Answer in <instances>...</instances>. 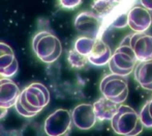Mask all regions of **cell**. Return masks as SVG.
<instances>
[{
    "label": "cell",
    "instance_id": "d4e9b609",
    "mask_svg": "<svg viewBox=\"0 0 152 136\" xmlns=\"http://www.w3.org/2000/svg\"><path fill=\"white\" fill-rule=\"evenodd\" d=\"M148 110H149V114H150L152 118V99L150 101H148Z\"/></svg>",
    "mask_w": 152,
    "mask_h": 136
},
{
    "label": "cell",
    "instance_id": "603a6c76",
    "mask_svg": "<svg viewBox=\"0 0 152 136\" xmlns=\"http://www.w3.org/2000/svg\"><path fill=\"white\" fill-rule=\"evenodd\" d=\"M119 46H129L130 47V35H127L122 40L121 44Z\"/></svg>",
    "mask_w": 152,
    "mask_h": 136
},
{
    "label": "cell",
    "instance_id": "7402d4cb",
    "mask_svg": "<svg viewBox=\"0 0 152 136\" xmlns=\"http://www.w3.org/2000/svg\"><path fill=\"white\" fill-rule=\"evenodd\" d=\"M141 6H143L144 8H146L147 10H152V1L150 0H144V1H141Z\"/></svg>",
    "mask_w": 152,
    "mask_h": 136
},
{
    "label": "cell",
    "instance_id": "e0dca14e",
    "mask_svg": "<svg viewBox=\"0 0 152 136\" xmlns=\"http://www.w3.org/2000/svg\"><path fill=\"white\" fill-rule=\"evenodd\" d=\"M67 60H68V62H69L70 67H72V68H75V69L84 68V67L87 64V62H88L87 57L79 54V53L77 52V51H75L74 49L68 52Z\"/></svg>",
    "mask_w": 152,
    "mask_h": 136
},
{
    "label": "cell",
    "instance_id": "ac0fdd59",
    "mask_svg": "<svg viewBox=\"0 0 152 136\" xmlns=\"http://www.w3.org/2000/svg\"><path fill=\"white\" fill-rule=\"evenodd\" d=\"M139 114V120H141L142 125L144 126V128H152V118L149 114V110H148V102H146V104L142 107L140 113Z\"/></svg>",
    "mask_w": 152,
    "mask_h": 136
},
{
    "label": "cell",
    "instance_id": "5b68a950",
    "mask_svg": "<svg viewBox=\"0 0 152 136\" xmlns=\"http://www.w3.org/2000/svg\"><path fill=\"white\" fill-rule=\"evenodd\" d=\"M139 122V114L128 105H119L116 114L111 120V126L115 133L127 136L132 132Z\"/></svg>",
    "mask_w": 152,
    "mask_h": 136
},
{
    "label": "cell",
    "instance_id": "277c9868",
    "mask_svg": "<svg viewBox=\"0 0 152 136\" xmlns=\"http://www.w3.org/2000/svg\"><path fill=\"white\" fill-rule=\"evenodd\" d=\"M138 60L129 46H119L111 56L109 61L111 74L126 77L132 74Z\"/></svg>",
    "mask_w": 152,
    "mask_h": 136
},
{
    "label": "cell",
    "instance_id": "52a82bcc",
    "mask_svg": "<svg viewBox=\"0 0 152 136\" xmlns=\"http://www.w3.org/2000/svg\"><path fill=\"white\" fill-rule=\"evenodd\" d=\"M72 126L70 112L66 109H57L45 120L44 130L48 136H63Z\"/></svg>",
    "mask_w": 152,
    "mask_h": 136
},
{
    "label": "cell",
    "instance_id": "6da1fadb",
    "mask_svg": "<svg viewBox=\"0 0 152 136\" xmlns=\"http://www.w3.org/2000/svg\"><path fill=\"white\" fill-rule=\"evenodd\" d=\"M50 102L48 88L39 82H34L21 92L15 107L19 114L25 118H33Z\"/></svg>",
    "mask_w": 152,
    "mask_h": 136
},
{
    "label": "cell",
    "instance_id": "ffe728a7",
    "mask_svg": "<svg viewBox=\"0 0 152 136\" xmlns=\"http://www.w3.org/2000/svg\"><path fill=\"white\" fill-rule=\"evenodd\" d=\"M59 4L63 8H67V10H74V8L78 7L82 4L81 0H61L59 1Z\"/></svg>",
    "mask_w": 152,
    "mask_h": 136
},
{
    "label": "cell",
    "instance_id": "4fadbf2b",
    "mask_svg": "<svg viewBox=\"0 0 152 136\" xmlns=\"http://www.w3.org/2000/svg\"><path fill=\"white\" fill-rule=\"evenodd\" d=\"M93 110L96 120H111L116 114L119 105L102 97L93 103Z\"/></svg>",
    "mask_w": 152,
    "mask_h": 136
},
{
    "label": "cell",
    "instance_id": "8fae6325",
    "mask_svg": "<svg viewBox=\"0 0 152 136\" xmlns=\"http://www.w3.org/2000/svg\"><path fill=\"white\" fill-rule=\"evenodd\" d=\"M21 90L12 80L8 78L0 79V107L8 109L15 106Z\"/></svg>",
    "mask_w": 152,
    "mask_h": 136
},
{
    "label": "cell",
    "instance_id": "3957f363",
    "mask_svg": "<svg viewBox=\"0 0 152 136\" xmlns=\"http://www.w3.org/2000/svg\"><path fill=\"white\" fill-rule=\"evenodd\" d=\"M99 89L108 100L121 105L128 96V82L126 77L109 74L102 79Z\"/></svg>",
    "mask_w": 152,
    "mask_h": 136
},
{
    "label": "cell",
    "instance_id": "9a60e30c",
    "mask_svg": "<svg viewBox=\"0 0 152 136\" xmlns=\"http://www.w3.org/2000/svg\"><path fill=\"white\" fill-rule=\"evenodd\" d=\"M94 43H95V40H93V38H86V36H80L75 42L74 50L77 51L79 54L87 57L89 55V53L91 52L92 48H93Z\"/></svg>",
    "mask_w": 152,
    "mask_h": 136
},
{
    "label": "cell",
    "instance_id": "d6986e66",
    "mask_svg": "<svg viewBox=\"0 0 152 136\" xmlns=\"http://www.w3.org/2000/svg\"><path fill=\"white\" fill-rule=\"evenodd\" d=\"M18 69H19V64H18V60L16 59L12 61V64L7 67L5 69H0V76L3 77V78H8L10 77H12L16 75V73L18 72Z\"/></svg>",
    "mask_w": 152,
    "mask_h": 136
},
{
    "label": "cell",
    "instance_id": "9c48e42d",
    "mask_svg": "<svg viewBox=\"0 0 152 136\" xmlns=\"http://www.w3.org/2000/svg\"><path fill=\"white\" fill-rule=\"evenodd\" d=\"M72 123L78 129L86 131L94 127L96 123V118L94 114L93 106L88 103L79 104L72 109Z\"/></svg>",
    "mask_w": 152,
    "mask_h": 136
},
{
    "label": "cell",
    "instance_id": "7a4b0ae2",
    "mask_svg": "<svg viewBox=\"0 0 152 136\" xmlns=\"http://www.w3.org/2000/svg\"><path fill=\"white\" fill-rule=\"evenodd\" d=\"M32 50L42 61L52 64L61 55L62 45L56 35L42 30L32 38Z\"/></svg>",
    "mask_w": 152,
    "mask_h": 136
},
{
    "label": "cell",
    "instance_id": "5bb4252c",
    "mask_svg": "<svg viewBox=\"0 0 152 136\" xmlns=\"http://www.w3.org/2000/svg\"><path fill=\"white\" fill-rule=\"evenodd\" d=\"M136 81L144 89L152 90V60L138 62L134 69Z\"/></svg>",
    "mask_w": 152,
    "mask_h": 136
},
{
    "label": "cell",
    "instance_id": "cb8c5ba5",
    "mask_svg": "<svg viewBox=\"0 0 152 136\" xmlns=\"http://www.w3.org/2000/svg\"><path fill=\"white\" fill-rule=\"evenodd\" d=\"M6 113H7V109L1 108V107H0V118H4V116L6 115Z\"/></svg>",
    "mask_w": 152,
    "mask_h": 136
},
{
    "label": "cell",
    "instance_id": "7c38bea8",
    "mask_svg": "<svg viewBox=\"0 0 152 136\" xmlns=\"http://www.w3.org/2000/svg\"><path fill=\"white\" fill-rule=\"evenodd\" d=\"M112 56V51L104 40H95L91 52L87 56L88 62L96 67L106 66L109 64Z\"/></svg>",
    "mask_w": 152,
    "mask_h": 136
},
{
    "label": "cell",
    "instance_id": "44dd1931",
    "mask_svg": "<svg viewBox=\"0 0 152 136\" xmlns=\"http://www.w3.org/2000/svg\"><path fill=\"white\" fill-rule=\"evenodd\" d=\"M143 129H144V126L142 125L141 120H139V122H138V124H137L136 128H134V130H132V132L130 133V134H128L127 136H138L139 134H141V133H142Z\"/></svg>",
    "mask_w": 152,
    "mask_h": 136
},
{
    "label": "cell",
    "instance_id": "2e32d148",
    "mask_svg": "<svg viewBox=\"0 0 152 136\" xmlns=\"http://www.w3.org/2000/svg\"><path fill=\"white\" fill-rule=\"evenodd\" d=\"M16 59L12 47L5 43L0 42V69L7 68Z\"/></svg>",
    "mask_w": 152,
    "mask_h": 136
},
{
    "label": "cell",
    "instance_id": "ba28073f",
    "mask_svg": "<svg viewBox=\"0 0 152 136\" xmlns=\"http://www.w3.org/2000/svg\"><path fill=\"white\" fill-rule=\"evenodd\" d=\"M152 24L151 13L141 5H132L127 13V26L134 33H145Z\"/></svg>",
    "mask_w": 152,
    "mask_h": 136
},
{
    "label": "cell",
    "instance_id": "8992f818",
    "mask_svg": "<svg viewBox=\"0 0 152 136\" xmlns=\"http://www.w3.org/2000/svg\"><path fill=\"white\" fill-rule=\"evenodd\" d=\"M77 31L93 40H102V21L92 12H81L75 19Z\"/></svg>",
    "mask_w": 152,
    "mask_h": 136
},
{
    "label": "cell",
    "instance_id": "30bf717a",
    "mask_svg": "<svg viewBox=\"0 0 152 136\" xmlns=\"http://www.w3.org/2000/svg\"><path fill=\"white\" fill-rule=\"evenodd\" d=\"M130 48L138 62L152 60V35L147 33H134L130 35Z\"/></svg>",
    "mask_w": 152,
    "mask_h": 136
}]
</instances>
